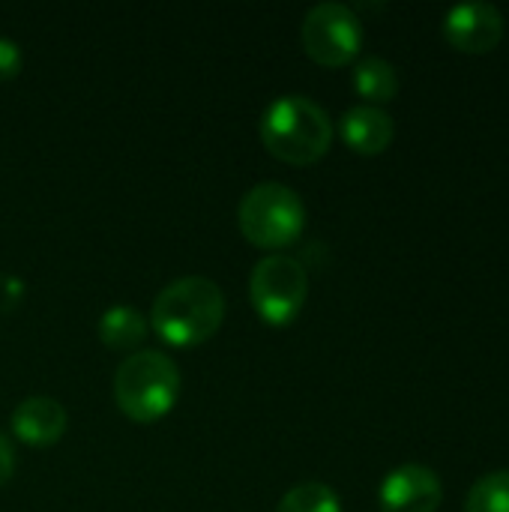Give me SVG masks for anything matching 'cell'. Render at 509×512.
<instances>
[{
	"label": "cell",
	"instance_id": "17",
	"mask_svg": "<svg viewBox=\"0 0 509 512\" xmlns=\"http://www.w3.org/2000/svg\"><path fill=\"white\" fill-rule=\"evenodd\" d=\"M15 474V447L12 441L0 432V489L12 480Z\"/></svg>",
	"mask_w": 509,
	"mask_h": 512
},
{
	"label": "cell",
	"instance_id": "3",
	"mask_svg": "<svg viewBox=\"0 0 509 512\" xmlns=\"http://www.w3.org/2000/svg\"><path fill=\"white\" fill-rule=\"evenodd\" d=\"M180 396V369L162 351H135L114 372V402L132 423H156Z\"/></svg>",
	"mask_w": 509,
	"mask_h": 512
},
{
	"label": "cell",
	"instance_id": "11",
	"mask_svg": "<svg viewBox=\"0 0 509 512\" xmlns=\"http://www.w3.org/2000/svg\"><path fill=\"white\" fill-rule=\"evenodd\" d=\"M99 342L105 345V348H111V351H138L141 345H144V339H147V330H150V324H147V318L135 309V306H111V309H105L102 312V318H99Z\"/></svg>",
	"mask_w": 509,
	"mask_h": 512
},
{
	"label": "cell",
	"instance_id": "13",
	"mask_svg": "<svg viewBox=\"0 0 509 512\" xmlns=\"http://www.w3.org/2000/svg\"><path fill=\"white\" fill-rule=\"evenodd\" d=\"M276 512H342V501L327 483L309 480L285 492Z\"/></svg>",
	"mask_w": 509,
	"mask_h": 512
},
{
	"label": "cell",
	"instance_id": "6",
	"mask_svg": "<svg viewBox=\"0 0 509 512\" xmlns=\"http://www.w3.org/2000/svg\"><path fill=\"white\" fill-rule=\"evenodd\" d=\"M303 48L309 60L327 69H339L357 60L363 48V24L345 3H318L303 18Z\"/></svg>",
	"mask_w": 509,
	"mask_h": 512
},
{
	"label": "cell",
	"instance_id": "4",
	"mask_svg": "<svg viewBox=\"0 0 509 512\" xmlns=\"http://www.w3.org/2000/svg\"><path fill=\"white\" fill-rule=\"evenodd\" d=\"M237 225L252 246L279 255L300 240L306 228V204L285 183H258L243 195Z\"/></svg>",
	"mask_w": 509,
	"mask_h": 512
},
{
	"label": "cell",
	"instance_id": "8",
	"mask_svg": "<svg viewBox=\"0 0 509 512\" xmlns=\"http://www.w3.org/2000/svg\"><path fill=\"white\" fill-rule=\"evenodd\" d=\"M444 501L441 477L426 465H402L381 480V512H438Z\"/></svg>",
	"mask_w": 509,
	"mask_h": 512
},
{
	"label": "cell",
	"instance_id": "15",
	"mask_svg": "<svg viewBox=\"0 0 509 512\" xmlns=\"http://www.w3.org/2000/svg\"><path fill=\"white\" fill-rule=\"evenodd\" d=\"M24 66V57H21V48L18 42L0 36V81H12Z\"/></svg>",
	"mask_w": 509,
	"mask_h": 512
},
{
	"label": "cell",
	"instance_id": "16",
	"mask_svg": "<svg viewBox=\"0 0 509 512\" xmlns=\"http://www.w3.org/2000/svg\"><path fill=\"white\" fill-rule=\"evenodd\" d=\"M21 300H24V282L9 273H0V315L12 312Z\"/></svg>",
	"mask_w": 509,
	"mask_h": 512
},
{
	"label": "cell",
	"instance_id": "12",
	"mask_svg": "<svg viewBox=\"0 0 509 512\" xmlns=\"http://www.w3.org/2000/svg\"><path fill=\"white\" fill-rule=\"evenodd\" d=\"M354 90L366 105L381 108L399 96V72L384 57H366L354 66Z\"/></svg>",
	"mask_w": 509,
	"mask_h": 512
},
{
	"label": "cell",
	"instance_id": "10",
	"mask_svg": "<svg viewBox=\"0 0 509 512\" xmlns=\"http://www.w3.org/2000/svg\"><path fill=\"white\" fill-rule=\"evenodd\" d=\"M339 135L348 150H354L360 156H381L396 138V123L384 108L354 105L342 114Z\"/></svg>",
	"mask_w": 509,
	"mask_h": 512
},
{
	"label": "cell",
	"instance_id": "1",
	"mask_svg": "<svg viewBox=\"0 0 509 512\" xmlns=\"http://www.w3.org/2000/svg\"><path fill=\"white\" fill-rule=\"evenodd\" d=\"M225 321V294L207 276L168 282L150 309L153 333L171 348H195L219 333Z\"/></svg>",
	"mask_w": 509,
	"mask_h": 512
},
{
	"label": "cell",
	"instance_id": "5",
	"mask_svg": "<svg viewBox=\"0 0 509 512\" xmlns=\"http://www.w3.org/2000/svg\"><path fill=\"white\" fill-rule=\"evenodd\" d=\"M249 297L264 324L285 327L309 300V273L291 255H267L252 270Z\"/></svg>",
	"mask_w": 509,
	"mask_h": 512
},
{
	"label": "cell",
	"instance_id": "7",
	"mask_svg": "<svg viewBox=\"0 0 509 512\" xmlns=\"http://www.w3.org/2000/svg\"><path fill=\"white\" fill-rule=\"evenodd\" d=\"M504 12L492 3H462L444 15V39L462 54H489L504 39Z\"/></svg>",
	"mask_w": 509,
	"mask_h": 512
},
{
	"label": "cell",
	"instance_id": "2",
	"mask_svg": "<svg viewBox=\"0 0 509 512\" xmlns=\"http://www.w3.org/2000/svg\"><path fill=\"white\" fill-rule=\"evenodd\" d=\"M261 141L285 165H315L333 144L330 114L306 96H279L261 117Z\"/></svg>",
	"mask_w": 509,
	"mask_h": 512
},
{
	"label": "cell",
	"instance_id": "14",
	"mask_svg": "<svg viewBox=\"0 0 509 512\" xmlns=\"http://www.w3.org/2000/svg\"><path fill=\"white\" fill-rule=\"evenodd\" d=\"M465 512H509V471L480 477L465 498Z\"/></svg>",
	"mask_w": 509,
	"mask_h": 512
},
{
	"label": "cell",
	"instance_id": "9",
	"mask_svg": "<svg viewBox=\"0 0 509 512\" xmlns=\"http://www.w3.org/2000/svg\"><path fill=\"white\" fill-rule=\"evenodd\" d=\"M66 408L51 396H30L12 411V435L27 447H51L66 432Z\"/></svg>",
	"mask_w": 509,
	"mask_h": 512
}]
</instances>
